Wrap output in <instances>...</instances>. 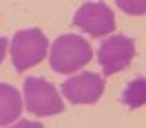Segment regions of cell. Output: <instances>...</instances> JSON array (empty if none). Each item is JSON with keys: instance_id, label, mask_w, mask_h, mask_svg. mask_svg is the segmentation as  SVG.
<instances>
[{"instance_id": "cell-1", "label": "cell", "mask_w": 146, "mask_h": 128, "mask_svg": "<svg viewBox=\"0 0 146 128\" xmlns=\"http://www.w3.org/2000/svg\"><path fill=\"white\" fill-rule=\"evenodd\" d=\"M91 44L80 36H60L51 46V69L55 73H75L84 64L91 62Z\"/></svg>"}, {"instance_id": "cell-2", "label": "cell", "mask_w": 146, "mask_h": 128, "mask_svg": "<svg viewBox=\"0 0 146 128\" xmlns=\"http://www.w3.org/2000/svg\"><path fill=\"white\" fill-rule=\"evenodd\" d=\"M49 40L40 29H25L18 31L13 40H11V60H13V69L22 73L29 66H36L46 53Z\"/></svg>"}, {"instance_id": "cell-3", "label": "cell", "mask_w": 146, "mask_h": 128, "mask_svg": "<svg viewBox=\"0 0 146 128\" xmlns=\"http://www.w3.org/2000/svg\"><path fill=\"white\" fill-rule=\"evenodd\" d=\"M25 106L29 113L40 115V117L62 113L64 108L55 86L42 77H27L25 80Z\"/></svg>"}, {"instance_id": "cell-4", "label": "cell", "mask_w": 146, "mask_h": 128, "mask_svg": "<svg viewBox=\"0 0 146 128\" xmlns=\"http://www.w3.org/2000/svg\"><path fill=\"white\" fill-rule=\"evenodd\" d=\"M73 24L93 38H102L115 29V16L104 2H84L75 13Z\"/></svg>"}, {"instance_id": "cell-5", "label": "cell", "mask_w": 146, "mask_h": 128, "mask_svg": "<svg viewBox=\"0 0 146 128\" xmlns=\"http://www.w3.org/2000/svg\"><path fill=\"white\" fill-rule=\"evenodd\" d=\"M135 55V42L126 36H113L104 40L98 49V62H100L102 71L106 75L119 73L122 69H126L131 60Z\"/></svg>"}, {"instance_id": "cell-6", "label": "cell", "mask_w": 146, "mask_h": 128, "mask_svg": "<svg viewBox=\"0 0 146 128\" xmlns=\"http://www.w3.org/2000/svg\"><path fill=\"white\" fill-rule=\"evenodd\" d=\"M104 91V80L95 73H80L62 84V93L73 104H93Z\"/></svg>"}, {"instance_id": "cell-7", "label": "cell", "mask_w": 146, "mask_h": 128, "mask_svg": "<svg viewBox=\"0 0 146 128\" xmlns=\"http://www.w3.org/2000/svg\"><path fill=\"white\" fill-rule=\"evenodd\" d=\"M22 102L20 93L9 86V84H0V126H7L20 115Z\"/></svg>"}, {"instance_id": "cell-8", "label": "cell", "mask_w": 146, "mask_h": 128, "mask_svg": "<svg viewBox=\"0 0 146 128\" xmlns=\"http://www.w3.org/2000/svg\"><path fill=\"white\" fill-rule=\"evenodd\" d=\"M122 102L131 110L144 106L146 104V77H135L133 82L128 84L124 88V93H122Z\"/></svg>"}, {"instance_id": "cell-9", "label": "cell", "mask_w": 146, "mask_h": 128, "mask_svg": "<svg viewBox=\"0 0 146 128\" xmlns=\"http://www.w3.org/2000/svg\"><path fill=\"white\" fill-rule=\"evenodd\" d=\"M117 7L124 13H144L146 11V2H128V0H117Z\"/></svg>"}, {"instance_id": "cell-10", "label": "cell", "mask_w": 146, "mask_h": 128, "mask_svg": "<svg viewBox=\"0 0 146 128\" xmlns=\"http://www.w3.org/2000/svg\"><path fill=\"white\" fill-rule=\"evenodd\" d=\"M11 128H42L40 124H36V121H20V124H16V126Z\"/></svg>"}, {"instance_id": "cell-11", "label": "cell", "mask_w": 146, "mask_h": 128, "mask_svg": "<svg viewBox=\"0 0 146 128\" xmlns=\"http://www.w3.org/2000/svg\"><path fill=\"white\" fill-rule=\"evenodd\" d=\"M7 42H9L7 38H0V62L5 60V53H7Z\"/></svg>"}]
</instances>
